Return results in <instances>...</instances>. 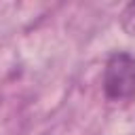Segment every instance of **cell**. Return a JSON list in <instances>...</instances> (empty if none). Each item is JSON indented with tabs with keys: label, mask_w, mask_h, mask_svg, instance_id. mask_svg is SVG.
<instances>
[{
	"label": "cell",
	"mask_w": 135,
	"mask_h": 135,
	"mask_svg": "<svg viewBox=\"0 0 135 135\" xmlns=\"http://www.w3.org/2000/svg\"><path fill=\"white\" fill-rule=\"evenodd\" d=\"M108 101H129L135 97V57L127 51H114L103 65L101 78Z\"/></svg>",
	"instance_id": "obj_1"
},
{
	"label": "cell",
	"mask_w": 135,
	"mask_h": 135,
	"mask_svg": "<svg viewBox=\"0 0 135 135\" xmlns=\"http://www.w3.org/2000/svg\"><path fill=\"white\" fill-rule=\"evenodd\" d=\"M120 25L127 34H135V2L127 4L120 13Z\"/></svg>",
	"instance_id": "obj_2"
}]
</instances>
